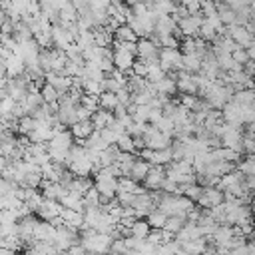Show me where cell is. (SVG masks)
Instances as JSON below:
<instances>
[{"instance_id":"11","label":"cell","mask_w":255,"mask_h":255,"mask_svg":"<svg viewBox=\"0 0 255 255\" xmlns=\"http://www.w3.org/2000/svg\"><path fill=\"white\" fill-rule=\"evenodd\" d=\"M44 98H46V100H50V102H52V100H54V98H56V96H54V90H52V88H46V90H44Z\"/></svg>"},{"instance_id":"9","label":"cell","mask_w":255,"mask_h":255,"mask_svg":"<svg viewBox=\"0 0 255 255\" xmlns=\"http://www.w3.org/2000/svg\"><path fill=\"white\" fill-rule=\"evenodd\" d=\"M241 171H243V173H249V175H255V159L249 157V161L241 165Z\"/></svg>"},{"instance_id":"6","label":"cell","mask_w":255,"mask_h":255,"mask_svg":"<svg viewBox=\"0 0 255 255\" xmlns=\"http://www.w3.org/2000/svg\"><path fill=\"white\" fill-rule=\"evenodd\" d=\"M163 229H165L167 233H171V235H175V233H179V231L183 229V217H169Z\"/></svg>"},{"instance_id":"3","label":"cell","mask_w":255,"mask_h":255,"mask_svg":"<svg viewBox=\"0 0 255 255\" xmlns=\"http://www.w3.org/2000/svg\"><path fill=\"white\" fill-rule=\"evenodd\" d=\"M205 251H207L205 239H195V241L181 243V255H201Z\"/></svg>"},{"instance_id":"5","label":"cell","mask_w":255,"mask_h":255,"mask_svg":"<svg viewBox=\"0 0 255 255\" xmlns=\"http://www.w3.org/2000/svg\"><path fill=\"white\" fill-rule=\"evenodd\" d=\"M167 215L161 211V209H157V211H151L149 213V217H147V223L153 227V229H163L165 227V223H167Z\"/></svg>"},{"instance_id":"7","label":"cell","mask_w":255,"mask_h":255,"mask_svg":"<svg viewBox=\"0 0 255 255\" xmlns=\"http://www.w3.org/2000/svg\"><path fill=\"white\" fill-rule=\"evenodd\" d=\"M145 179H147V185H151V187H159L161 181H163V173H161L159 169H153V171L147 173Z\"/></svg>"},{"instance_id":"10","label":"cell","mask_w":255,"mask_h":255,"mask_svg":"<svg viewBox=\"0 0 255 255\" xmlns=\"http://www.w3.org/2000/svg\"><path fill=\"white\" fill-rule=\"evenodd\" d=\"M102 102H104V106H106V108H114V106L118 104V100H116V96H114V94H104Z\"/></svg>"},{"instance_id":"1","label":"cell","mask_w":255,"mask_h":255,"mask_svg":"<svg viewBox=\"0 0 255 255\" xmlns=\"http://www.w3.org/2000/svg\"><path fill=\"white\" fill-rule=\"evenodd\" d=\"M112 235L108 233H100L96 229H88L84 235H82V245L88 249V253L92 255H102V253H108L112 249Z\"/></svg>"},{"instance_id":"8","label":"cell","mask_w":255,"mask_h":255,"mask_svg":"<svg viewBox=\"0 0 255 255\" xmlns=\"http://www.w3.org/2000/svg\"><path fill=\"white\" fill-rule=\"evenodd\" d=\"M74 133H76L78 137L88 135V133H90V124H88V122H80V124H76V126H74Z\"/></svg>"},{"instance_id":"2","label":"cell","mask_w":255,"mask_h":255,"mask_svg":"<svg viewBox=\"0 0 255 255\" xmlns=\"http://www.w3.org/2000/svg\"><path fill=\"white\" fill-rule=\"evenodd\" d=\"M76 239H78V235H76V229L74 227H68V225H58V233H56V241H54V245L62 251V253H66L68 249H72L74 245H76Z\"/></svg>"},{"instance_id":"4","label":"cell","mask_w":255,"mask_h":255,"mask_svg":"<svg viewBox=\"0 0 255 255\" xmlns=\"http://www.w3.org/2000/svg\"><path fill=\"white\" fill-rule=\"evenodd\" d=\"M151 233V225L147 221H133V225L129 227V237H135V239H147Z\"/></svg>"}]
</instances>
